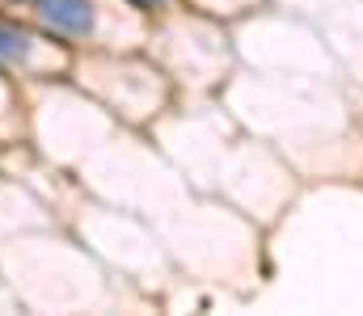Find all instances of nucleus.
<instances>
[{
	"label": "nucleus",
	"instance_id": "obj_1",
	"mask_svg": "<svg viewBox=\"0 0 363 316\" xmlns=\"http://www.w3.org/2000/svg\"><path fill=\"white\" fill-rule=\"evenodd\" d=\"M38 21L64 38H89L97 25V4L93 0H30Z\"/></svg>",
	"mask_w": 363,
	"mask_h": 316
},
{
	"label": "nucleus",
	"instance_id": "obj_2",
	"mask_svg": "<svg viewBox=\"0 0 363 316\" xmlns=\"http://www.w3.org/2000/svg\"><path fill=\"white\" fill-rule=\"evenodd\" d=\"M30 51H34V34L21 21L0 17V68H13V64L30 59Z\"/></svg>",
	"mask_w": 363,
	"mask_h": 316
},
{
	"label": "nucleus",
	"instance_id": "obj_3",
	"mask_svg": "<svg viewBox=\"0 0 363 316\" xmlns=\"http://www.w3.org/2000/svg\"><path fill=\"white\" fill-rule=\"evenodd\" d=\"M127 4H140V8H157V4H165V0H127Z\"/></svg>",
	"mask_w": 363,
	"mask_h": 316
}]
</instances>
